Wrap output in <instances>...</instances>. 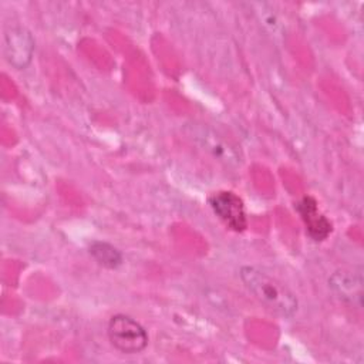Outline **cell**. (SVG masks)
I'll return each instance as SVG.
<instances>
[{
    "label": "cell",
    "instance_id": "3",
    "mask_svg": "<svg viewBox=\"0 0 364 364\" xmlns=\"http://www.w3.org/2000/svg\"><path fill=\"white\" fill-rule=\"evenodd\" d=\"M3 53L10 65L17 70H24L34 53V38L31 33L20 26L10 27L4 31Z\"/></svg>",
    "mask_w": 364,
    "mask_h": 364
},
{
    "label": "cell",
    "instance_id": "1",
    "mask_svg": "<svg viewBox=\"0 0 364 364\" xmlns=\"http://www.w3.org/2000/svg\"><path fill=\"white\" fill-rule=\"evenodd\" d=\"M239 276L245 287L267 310L282 317H291L297 311L299 301L296 294L276 277L253 266L240 267Z\"/></svg>",
    "mask_w": 364,
    "mask_h": 364
},
{
    "label": "cell",
    "instance_id": "7",
    "mask_svg": "<svg viewBox=\"0 0 364 364\" xmlns=\"http://www.w3.org/2000/svg\"><path fill=\"white\" fill-rule=\"evenodd\" d=\"M328 283L340 299L350 304L361 306L363 280L360 274H354L347 270L336 272L328 280Z\"/></svg>",
    "mask_w": 364,
    "mask_h": 364
},
{
    "label": "cell",
    "instance_id": "6",
    "mask_svg": "<svg viewBox=\"0 0 364 364\" xmlns=\"http://www.w3.org/2000/svg\"><path fill=\"white\" fill-rule=\"evenodd\" d=\"M296 208L306 225L309 236L316 242L327 239V236L331 233V223L318 212L316 199L311 196H304Z\"/></svg>",
    "mask_w": 364,
    "mask_h": 364
},
{
    "label": "cell",
    "instance_id": "2",
    "mask_svg": "<svg viewBox=\"0 0 364 364\" xmlns=\"http://www.w3.org/2000/svg\"><path fill=\"white\" fill-rule=\"evenodd\" d=\"M107 334L109 343L122 354L141 353L148 344L145 328L127 314H115L109 318Z\"/></svg>",
    "mask_w": 364,
    "mask_h": 364
},
{
    "label": "cell",
    "instance_id": "5",
    "mask_svg": "<svg viewBox=\"0 0 364 364\" xmlns=\"http://www.w3.org/2000/svg\"><path fill=\"white\" fill-rule=\"evenodd\" d=\"M191 135L193 139L206 149L213 158L225 162L226 165H237L240 164V158L235 146H232L223 136L216 134L212 128L206 125H191Z\"/></svg>",
    "mask_w": 364,
    "mask_h": 364
},
{
    "label": "cell",
    "instance_id": "4",
    "mask_svg": "<svg viewBox=\"0 0 364 364\" xmlns=\"http://www.w3.org/2000/svg\"><path fill=\"white\" fill-rule=\"evenodd\" d=\"M209 205L213 213L235 232H243L247 226L243 200L230 191L213 193L209 198Z\"/></svg>",
    "mask_w": 364,
    "mask_h": 364
},
{
    "label": "cell",
    "instance_id": "8",
    "mask_svg": "<svg viewBox=\"0 0 364 364\" xmlns=\"http://www.w3.org/2000/svg\"><path fill=\"white\" fill-rule=\"evenodd\" d=\"M94 260L105 269H117L122 263V253L111 243L95 240L88 247Z\"/></svg>",
    "mask_w": 364,
    "mask_h": 364
}]
</instances>
